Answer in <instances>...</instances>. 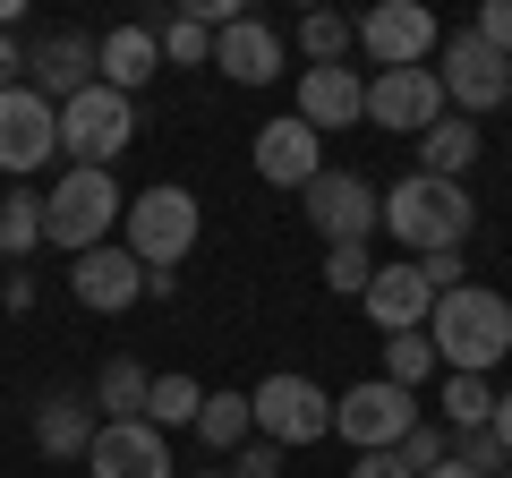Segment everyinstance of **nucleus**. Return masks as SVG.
Wrapping results in <instances>:
<instances>
[{"mask_svg": "<svg viewBox=\"0 0 512 478\" xmlns=\"http://www.w3.org/2000/svg\"><path fill=\"white\" fill-rule=\"evenodd\" d=\"M52 154H60V103H43L35 86H9L0 94V171L26 180V171H43Z\"/></svg>", "mask_w": 512, "mask_h": 478, "instance_id": "f8f14e48", "label": "nucleus"}, {"mask_svg": "<svg viewBox=\"0 0 512 478\" xmlns=\"http://www.w3.org/2000/svg\"><path fill=\"white\" fill-rule=\"evenodd\" d=\"M453 461H461L470 478H504V470H512V453L495 444V427H478V436H461V444H453Z\"/></svg>", "mask_w": 512, "mask_h": 478, "instance_id": "473e14b6", "label": "nucleus"}, {"mask_svg": "<svg viewBox=\"0 0 512 478\" xmlns=\"http://www.w3.org/2000/svg\"><path fill=\"white\" fill-rule=\"evenodd\" d=\"M43 248V197L35 188H9L0 197V257H35Z\"/></svg>", "mask_w": 512, "mask_h": 478, "instance_id": "a878e982", "label": "nucleus"}, {"mask_svg": "<svg viewBox=\"0 0 512 478\" xmlns=\"http://www.w3.org/2000/svg\"><path fill=\"white\" fill-rule=\"evenodd\" d=\"M248 436H256L248 393H205V410H197V444H214V453H239Z\"/></svg>", "mask_w": 512, "mask_h": 478, "instance_id": "393cba45", "label": "nucleus"}, {"mask_svg": "<svg viewBox=\"0 0 512 478\" xmlns=\"http://www.w3.org/2000/svg\"><path fill=\"white\" fill-rule=\"evenodd\" d=\"M359 308L376 316L384 333H427V316H436V282H427L419 257H393V265H376V282H367Z\"/></svg>", "mask_w": 512, "mask_h": 478, "instance_id": "4468645a", "label": "nucleus"}, {"mask_svg": "<svg viewBox=\"0 0 512 478\" xmlns=\"http://www.w3.org/2000/svg\"><path fill=\"white\" fill-rule=\"evenodd\" d=\"M376 231H393V248H410V257H444V248H461V239H470V188L410 171V180H393Z\"/></svg>", "mask_w": 512, "mask_h": 478, "instance_id": "f03ea898", "label": "nucleus"}, {"mask_svg": "<svg viewBox=\"0 0 512 478\" xmlns=\"http://www.w3.org/2000/svg\"><path fill=\"white\" fill-rule=\"evenodd\" d=\"M231 478H282V444H265V436H248L231 453Z\"/></svg>", "mask_w": 512, "mask_h": 478, "instance_id": "72a5a7b5", "label": "nucleus"}, {"mask_svg": "<svg viewBox=\"0 0 512 478\" xmlns=\"http://www.w3.org/2000/svg\"><path fill=\"white\" fill-rule=\"evenodd\" d=\"M384 376L419 393L427 376H436V342H427V333H384Z\"/></svg>", "mask_w": 512, "mask_h": 478, "instance_id": "c85d7f7f", "label": "nucleus"}, {"mask_svg": "<svg viewBox=\"0 0 512 478\" xmlns=\"http://www.w3.org/2000/svg\"><path fill=\"white\" fill-rule=\"evenodd\" d=\"M359 52L376 60V69H427V60L444 52V26L427 18L419 0H376L359 18Z\"/></svg>", "mask_w": 512, "mask_h": 478, "instance_id": "9d476101", "label": "nucleus"}, {"mask_svg": "<svg viewBox=\"0 0 512 478\" xmlns=\"http://www.w3.org/2000/svg\"><path fill=\"white\" fill-rule=\"evenodd\" d=\"M128 197L111 171H77L69 180H52V197H43V239H52L60 257H86V248H111V231H120Z\"/></svg>", "mask_w": 512, "mask_h": 478, "instance_id": "7ed1b4c3", "label": "nucleus"}, {"mask_svg": "<svg viewBox=\"0 0 512 478\" xmlns=\"http://www.w3.org/2000/svg\"><path fill=\"white\" fill-rule=\"evenodd\" d=\"M94 436H103V410H94V393H43L35 410V444L52 461H86Z\"/></svg>", "mask_w": 512, "mask_h": 478, "instance_id": "aec40b11", "label": "nucleus"}, {"mask_svg": "<svg viewBox=\"0 0 512 478\" xmlns=\"http://www.w3.org/2000/svg\"><path fill=\"white\" fill-rule=\"evenodd\" d=\"M444 86H436V69H376L367 77V120H376L384 137H427L444 120Z\"/></svg>", "mask_w": 512, "mask_h": 478, "instance_id": "9b49d317", "label": "nucleus"}, {"mask_svg": "<svg viewBox=\"0 0 512 478\" xmlns=\"http://www.w3.org/2000/svg\"><path fill=\"white\" fill-rule=\"evenodd\" d=\"M128 137H137V103L111 86H86L60 103V146L77 154V171H111L128 154Z\"/></svg>", "mask_w": 512, "mask_h": 478, "instance_id": "423d86ee", "label": "nucleus"}, {"mask_svg": "<svg viewBox=\"0 0 512 478\" xmlns=\"http://www.w3.org/2000/svg\"><path fill=\"white\" fill-rule=\"evenodd\" d=\"M248 410H256V436L265 444H325V427H333V402H325V385H308V376H265V385L248 393Z\"/></svg>", "mask_w": 512, "mask_h": 478, "instance_id": "1a4fd4ad", "label": "nucleus"}, {"mask_svg": "<svg viewBox=\"0 0 512 478\" xmlns=\"http://www.w3.org/2000/svg\"><path fill=\"white\" fill-rule=\"evenodd\" d=\"M299 120H308L316 137L367 120V77L359 69H299Z\"/></svg>", "mask_w": 512, "mask_h": 478, "instance_id": "6ab92c4d", "label": "nucleus"}, {"mask_svg": "<svg viewBox=\"0 0 512 478\" xmlns=\"http://www.w3.org/2000/svg\"><path fill=\"white\" fill-rule=\"evenodd\" d=\"M86 470H94V478H180V470H171L163 427H146V419H103Z\"/></svg>", "mask_w": 512, "mask_h": 478, "instance_id": "2eb2a0df", "label": "nucleus"}, {"mask_svg": "<svg viewBox=\"0 0 512 478\" xmlns=\"http://www.w3.org/2000/svg\"><path fill=\"white\" fill-rule=\"evenodd\" d=\"M427 478H470V470H461V461H436V470H427Z\"/></svg>", "mask_w": 512, "mask_h": 478, "instance_id": "58836bf2", "label": "nucleus"}, {"mask_svg": "<svg viewBox=\"0 0 512 478\" xmlns=\"http://www.w3.org/2000/svg\"><path fill=\"white\" fill-rule=\"evenodd\" d=\"M197 478H231V470H197Z\"/></svg>", "mask_w": 512, "mask_h": 478, "instance_id": "ea45409f", "label": "nucleus"}, {"mask_svg": "<svg viewBox=\"0 0 512 478\" xmlns=\"http://www.w3.org/2000/svg\"><path fill=\"white\" fill-rule=\"evenodd\" d=\"M26 86H35L43 103H69V94L103 86V77H94V35H43L35 52H26Z\"/></svg>", "mask_w": 512, "mask_h": 478, "instance_id": "f3484780", "label": "nucleus"}, {"mask_svg": "<svg viewBox=\"0 0 512 478\" xmlns=\"http://www.w3.org/2000/svg\"><path fill=\"white\" fill-rule=\"evenodd\" d=\"M478 35H487L495 52L512 60V0H487V9H478Z\"/></svg>", "mask_w": 512, "mask_h": 478, "instance_id": "f704fd0d", "label": "nucleus"}, {"mask_svg": "<svg viewBox=\"0 0 512 478\" xmlns=\"http://www.w3.org/2000/svg\"><path fill=\"white\" fill-rule=\"evenodd\" d=\"M197 410H205V385H188V376H154V393H146V427H197Z\"/></svg>", "mask_w": 512, "mask_h": 478, "instance_id": "cd10ccee", "label": "nucleus"}, {"mask_svg": "<svg viewBox=\"0 0 512 478\" xmlns=\"http://www.w3.org/2000/svg\"><path fill=\"white\" fill-rule=\"evenodd\" d=\"M419 393L393 385V376H367V385H350L342 402H333V436L359 444V453H402V436L419 427Z\"/></svg>", "mask_w": 512, "mask_h": 478, "instance_id": "39448f33", "label": "nucleus"}, {"mask_svg": "<svg viewBox=\"0 0 512 478\" xmlns=\"http://www.w3.org/2000/svg\"><path fill=\"white\" fill-rule=\"evenodd\" d=\"M69 291H77V308H94V316H128L137 299H146V265H137L120 239H111V248L69 257Z\"/></svg>", "mask_w": 512, "mask_h": 478, "instance_id": "ddd939ff", "label": "nucleus"}, {"mask_svg": "<svg viewBox=\"0 0 512 478\" xmlns=\"http://www.w3.org/2000/svg\"><path fill=\"white\" fill-rule=\"evenodd\" d=\"M154 43H163V69H205V60H214V35H205L188 9L171 26H154Z\"/></svg>", "mask_w": 512, "mask_h": 478, "instance_id": "c756f323", "label": "nucleus"}, {"mask_svg": "<svg viewBox=\"0 0 512 478\" xmlns=\"http://www.w3.org/2000/svg\"><path fill=\"white\" fill-rule=\"evenodd\" d=\"M436 86H444V103H453L461 120H478V111H495L512 94V60L495 52L478 26H461V35H444V52H436Z\"/></svg>", "mask_w": 512, "mask_h": 478, "instance_id": "0eeeda50", "label": "nucleus"}, {"mask_svg": "<svg viewBox=\"0 0 512 478\" xmlns=\"http://www.w3.org/2000/svg\"><path fill=\"white\" fill-rule=\"evenodd\" d=\"M470 163H478V129L461 120V111H444L436 129L419 137V171H427V180H461Z\"/></svg>", "mask_w": 512, "mask_h": 478, "instance_id": "4be33fe9", "label": "nucleus"}, {"mask_svg": "<svg viewBox=\"0 0 512 478\" xmlns=\"http://www.w3.org/2000/svg\"><path fill=\"white\" fill-rule=\"evenodd\" d=\"M299 205H308V222H316L325 248H367L376 222H384V197L359 180V171H316V180L299 188Z\"/></svg>", "mask_w": 512, "mask_h": 478, "instance_id": "6e6552de", "label": "nucleus"}, {"mask_svg": "<svg viewBox=\"0 0 512 478\" xmlns=\"http://www.w3.org/2000/svg\"><path fill=\"white\" fill-rule=\"evenodd\" d=\"M350 43H359V26L333 18V9H308V18H299V52H308V69H342Z\"/></svg>", "mask_w": 512, "mask_h": 478, "instance_id": "bb28decb", "label": "nucleus"}, {"mask_svg": "<svg viewBox=\"0 0 512 478\" xmlns=\"http://www.w3.org/2000/svg\"><path fill=\"white\" fill-rule=\"evenodd\" d=\"M146 393H154V376L137 368V359H103V376H94V410L103 419H146Z\"/></svg>", "mask_w": 512, "mask_h": 478, "instance_id": "5701e85b", "label": "nucleus"}, {"mask_svg": "<svg viewBox=\"0 0 512 478\" xmlns=\"http://www.w3.org/2000/svg\"><path fill=\"white\" fill-rule=\"evenodd\" d=\"M350 478H410V470H402V453H359Z\"/></svg>", "mask_w": 512, "mask_h": 478, "instance_id": "e433bc0d", "label": "nucleus"}, {"mask_svg": "<svg viewBox=\"0 0 512 478\" xmlns=\"http://www.w3.org/2000/svg\"><path fill=\"white\" fill-rule=\"evenodd\" d=\"M214 69L239 77V86H274V77H282V35H274V26H256V18L222 26V35H214Z\"/></svg>", "mask_w": 512, "mask_h": 478, "instance_id": "412c9836", "label": "nucleus"}, {"mask_svg": "<svg viewBox=\"0 0 512 478\" xmlns=\"http://www.w3.org/2000/svg\"><path fill=\"white\" fill-rule=\"evenodd\" d=\"M504 478H512V470H504Z\"/></svg>", "mask_w": 512, "mask_h": 478, "instance_id": "a19ab883", "label": "nucleus"}, {"mask_svg": "<svg viewBox=\"0 0 512 478\" xmlns=\"http://www.w3.org/2000/svg\"><path fill=\"white\" fill-rule=\"evenodd\" d=\"M487 427H495V444L512 453V393H495V419H487Z\"/></svg>", "mask_w": 512, "mask_h": 478, "instance_id": "4c0bfd02", "label": "nucleus"}, {"mask_svg": "<svg viewBox=\"0 0 512 478\" xmlns=\"http://www.w3.org/2000/svg\"><path fill=\"white\" fill-rule=\"evenodd\" d=\"M94 77L137 103V86L163 77V43H154V26H111V35H94Z\"/></svg>", "mask_w": 512, "mask_h": 478, "instance_id": "a211bd4d", "label": "nucleus"}, {"mask_svg": "<svg viewBox=\"0 0 512 478\" xmlns=\"http://www.w3.org/2000/svg\"><path fill=\"white\" fill-rule=\"evenodd\" d=\"M9 86H26V52H18V35L0 26V94H9Z\"/></svg>", "mask_w": 512, "mask_h": 478, "instance_id": "c9c22d12", "label": "nucleus"}, {"mask_svg": "<svg viewBox=\"0 0 512 478\" xmlns=\"http://www.w3.org/2000/svg\"><path fill=\"white\" fill-rule=\"evenodd\" d=\"M316 171H325V137H316L299 111H282V120L256 129V180L265 188H308Z\"/></svg>", "mask_w": 512, "mask_h": 478, "instance_id": "dca6fc26", "label": "nucleus"}, {"mask_svg": "<svg viewBox=\"0 0 512 478\" xmlns=\"http://www.w3.org/2000/svg\"><path fill=\"white\" fill-rule=\"evenodd\" d=\"M197 231H205V214H197V197L188 188H137L128 197V214H120V248L146 274H171V265H188V248H197Z\"/></svg>", "mask_w": 512, "mask_h": 478, "instance_id": "20e7f679", "label": "nucleus"}, {"mask_svg": "<svg viewBox=\"0 0 512 478\" xmlns=\"http://www.w3.org/2000/svg\"><path fill=\"white\" fill-rule=\"evenodd\" d=\"M427 342H436V368H444V376H487L495 359L512 350V299H504V291H478V282H461V291L436 299Z\"/></svg>", "mask_w": 512, "mask_h": 478, "instance_id": "f257e3e1", "label": "nucleus"}, {"mask_svg": "<svg viewBox=\"0 0 512 478\" xmlns=\"http://www.w3.org/2000/svg\"><path fill=\"white\" fill-rule=\"evenodd\" d=\"M436 461H453V427H444V419H419V427L402 436V470H410V478H427Z\"/></svg>", "mask_w": 512, "mask_h": 478, "instance_id": "7c9ffc66", "label": "nucleus"}, {"mask_svg": "<svg viewBox=\"0 0 512 478\" xmlns=\"http://www.w3.org/2000/svg\"><path fill=\"white\" fill-rule=\"evenodd\" d=\"M436 419L453 427V436H478V427L495 419V385H487V376H444V393H436Z\"/></svg>", "mask_w": 512, "mask_h": 478, "instance_id": "b1692460", "label": "nucleus"}, {"mask_svg": "<svg viewBox=\"0 0 512 478\" xmlns=\"http://www.w3.org/2000/svg\"><path fill=\"white\" fill-rule=\"evenodd\" d=\"M367 282H376V257H367V248H325V291L367 299Z\"/></svg>", "mask_w": 512, "mask_h": 478, "instance_id": "2f4dec72", "label": "nucleus"}]
</instances>
